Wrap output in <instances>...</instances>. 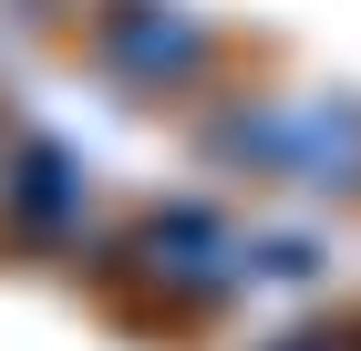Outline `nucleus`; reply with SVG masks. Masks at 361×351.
<instances>
[{
	"label": "nucleus",
	"mask_w": 361,
	"mask_h": 351,
	"mask_svg": "<svg viewBox=\"0 0 361 351\" xmlns=\"http://www.w3.org/2000/svg\"><path fill=\"white\" fill-rule=\"evenodd\" d=\"M196 52H207V42H196L176 11H155V0H124V11H114V62L135 83H186Z\"/></svg>",
	"instance_id": "obj_1"
}]
</instances>
